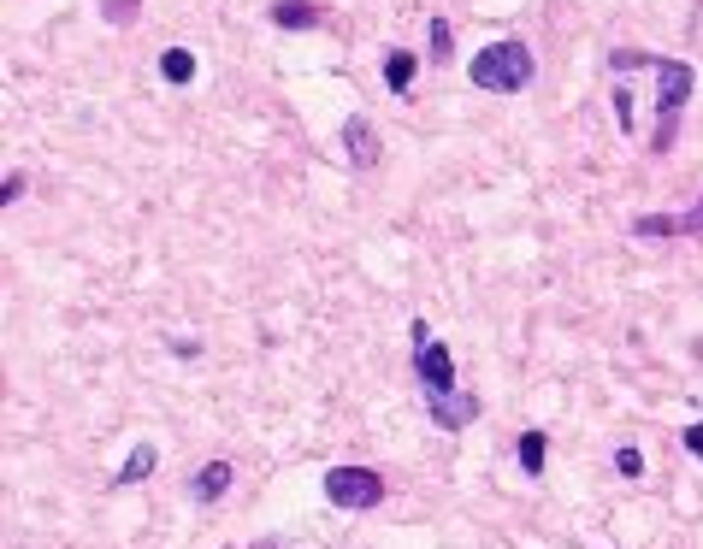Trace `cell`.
Instances as JSON below:
<instances>
[{
	"mask_svg": "<svg viewBox=\"0 0 703 549\" xmlns=\"http://www.w3.org/2000/svg\"><path fill=\"white\" fill-rule=\"evenodd\" d=\"M615 113H621V130H633V89L615 83Z\"/></svg>",
	"mask_w": 703,
	"mask_h": 549,
	"instance_id": "cell-17",
	"label": "cell"
},
{
	"mask_svg": "<svg viewBox=\"0 0 703 549\" xmlns=\"http://www.w3.org/2000/svg\"><path fill=\"white\" fill-rule=\"evenodd\" d=\"M325 502L349 508V514H367V508L384 502V473H373V467H331L325 473Z\"/></svg>",
	"mask_w": 703,
	"mask_h": 549,
	"instance_id": "cell-3",
	"label": "cell"
},
{
	"mask_svg": "<svg viewBox=\"0 0 703 549\" xmlns=\"http://www.w3.org/2000/svg\"><path fill=\"white\" fill-rule=\"evenodd\" d=\"M414 372L426 384V396H449L455 390V361L444 343H414Z\"/></svg>",
	"mask_w": 703,
	"mask_h": 549,
	"instance_id": "cell-4",
	"label": "cell"
},
{
	"mask_svg": "<svg viewBox=\"0 0 703 549\" xmlns=\"http://www.w3.org/2000/svg\"><path fill=\"white\" fill-rule=\"evenodd\" d=\"M231 461H207V467H195V479H190V496L195 502H219L225 490H231Z\"/></svg>",
	"mask_w": 703,
	"mask_h": 549,
	"instance_id": "cell-8",
	"label": "cell"
},
{
	"mask_svg": "<svg viewBox=\"0 0 703 549\" xmlns=\"http://www.w3.org/2000/svg\"><path fill=\"white\" fill-rule=\"evenodd\" d=\"M154 467H160V449H154V443H136V449H130V455H125V467L113 473V485H119V490L142 485V479H148Z\"/></svg>",
	"mask_w": 703,
	"mask_h": 549,
	"instance_id": "cell-10",
	"label": "cell"
},
{
	"mask_svg": "<svg viewBox=\"0 0 703 549\" xmlns=\"http://www.w3.org/2000/svg\"><path fill=\"white\" fill-rule=\"evenodd\" d=\"M160 77H166V83H190V77H195V54H190V48H166V54H160Z\"/></svg>",
	"mask_w": 703,
	"mask_h": 549,
	"instance_id": "cell-13",
	"label": "cell"
},
{
	"mask_svg": "<svg viewBox=\"0 0 703 549\" xmlns=\"http://www.w3.org/2000/svg\"><path fill=\"white\" fill-rule=\"evenodd\" d=\"M343 154H349V166H355V172H373V166H379V130H373L367 113L343 119Z\"/></svg>",
	"mask_w": 703,
	"mask_h": 549,
	"instance_id": "cell-6",
	"label": "cell"
},
{
	"mask_svg": "<svg viewBox=\"0 0 703 549\" xmlns=\"http://www.w3.org/2000/svg\"><path fill=\"white\" fill-rule=\"evenodd\" d=\"M615 467H621L627 479H639V473H644V455L633 449V443H621V449H615Z\"/></svg>",
	"mask_w": 703,
	"mask_h": 549,
	"instance_id": "cell-16",
	"label": "cell"
},
{
	"mask_svg": "<svg viewBox=\"0 0 703 549\" xmlns=\"http://www.w3.org/2000/svg\"><path fill=\"white\" fill-rule=\"evenodd\" d=\"M426 42H432V60L444 65V60H449V48H455V36H449L444 18H432V24H426Z\"/></svg>",
	"mask_w": 703,
	"mask_h": 549,
	"instance_id": "cell-15",
	"label": "cell"
},
{
	"mask_svg": "<svg viewBox=\"0 0 703 549\" xmlns=\"http://www.w3.org/2000/svg\"><path fill=\"white\" fill-rule=\"evenodd\" d=\"M18 195H24V178H18V172H12V178L0 183V207H12V201H18Z\"/></svg>",
	"mask_w": 703,
	"mask_h": 549,
	"instance_id": "cell-18",
	"label": "cell"
},
{
	"mask_svg": "<svg viewBox=\"0 0 703 549\" xmlns=\"http://www.w3.org/2000/svg\"><path fill=\"white\" fill-rule=\"evenodd\" d=\"M243 549H284V544H272V538H260V544H243Z\"/></svg>",
	"mask_w": 703,
	"mask_h": 549,
	"instance_id": "cell-20",
	"label": "cell"
},
{
	"mask_svg": "<svg viewBox=\"0 0 703 549\" xmlns=\"http://www.w3.org/2000/svg\"><path fill=\"white\" fill-rule=\"evenodd\" d=\"M101 12H107V24H113V30H130V24H136V12H142V0H101Z\"/></svg>",
	"mask_w": 703,
	"mask_h": 549,
	"instance_id": "cell-14",
	"label": "cell"
},
{
	"mask_svg": "<svg viewBox=\"0 0 703 549\" xmlns=\"http://www.w3.org/2000/svg\"><path fill=\"white\" fill-rule=\"evenodd\" d=\"M686 449L703 461V420H698V426H686Z\"/></svg>",
	"mask_w": 703,
	"mask_h": 549,
	"instance_id": "cell-19",
	"label": "cell"
},
{
	"mask_svg": "<svg viewBox=\"0 0 703 549\" xmlns=\"http://www.w3.org/2000/svg\"><path fill=\"white\" fill-rule=\"evenodd\" d=\"M278 30H314L320 24V6L314 0H272V12H266Z\"/></svg>",
	"mask_w": 703,
	"mask_h": 549,
	"instance_id": "cell-9",
	"label": "cell"
},
{
	"mask_svg": "<svg viewBox=\"0 0 703 549\" xmlns=\"http://www.w3.org/2000/svg\"><path fill=\"white\" fill-rule=\"evenodd\" d=\"M384 89H390V95H408V89H414V54H408V48H390V54H384Z\"/></svg>",
	"mask_w": 703,
	"mask_h": 549,
	"instance_id": "cell-11",
	"label": "cell"
},
{
	"mask_svg": "<svg viewBox=\"0 0 703 549\" xmlns=\"http://www.w3.org/2000/svg\"><path fill=\"white\" fill-rule=\"evenodd\" d=\"M532 48L520 42V36H509V42H491V48H479L473 54V65H467V77L485 89V95H520L526 83H532Z\"/></svg>",
	"mask_w": 703,
	"mask_h": 549,
	"instance_id": "cell-1",
	"label": "cell"
},
{
	"mask_svg": "<svg viewBox=\"0 0 703 549\" xmlns=\"http://www.w3.org/2000/svg\"><path fill=\"white\" fill-rule=\"evenodd\" d=\"M426 414L438 431H467L479 420V396L473 390H449V396H426Z\"/></svg>",
	"mask_w": 703,
	"mask_h": 549,
	"instance_id": "cell-5",
	"label": "cell"
},
{
	"mask_svg": "<svg viewBox=\"0 0 703 549\" xmlns=\"http://www.w3.org/2000/svg\"><path fill=\"white\" fill-rule=\"evenodd\" d=\"M633 231L639 237H703V201L692 213H639Z\"/></svg>",
	"mask_w": 703,
	"mask_h": 549,
	"instance_id": "cell-7",
	"label": "cell"
},
{
	"mask_svg": "<svg viewBox=\"0 0 703 549\" xmlns=\"http://www.w3.org/2000/svg\"><path fill=\"white\" fill-rule=\"evenodd\" d=\"M514 455H520V467H526V473L538 479V473H544V455H550V437H544V431H538V426H532V431H520V443H514Z\"/></svg>",
	"mask_w": 703,
	"mask_h": 549,
	"instance_id": "cell-12",
	"label": "cell"
},
{
	"mask_svg": "<svg viewBox=\"0 0 703 549\" xmlns=\"http://www.w3.org/2000/svg\"><path fill=\"white\" fill-rule=\"evenodd\" d=\"M692 65L686 60H656V136H650V148L662 154L668 142H674V130H680V113H686V101H692Z\"/></svg>",
	"mask_w": 703,
	"mask_h": 549,
	"instance_id": "cell-2",
	"label": "cell"
}]
</instances>
